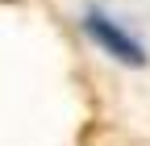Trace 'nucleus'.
<instances>
[{"label": "nucleus", "mask_w": 150, "mask_h": 146, "mask_svg": "<svg viewBox=\"0 0 150 146\" xmlns=\"http://www.w3.org/2000/svg\"><path fill=\"white\" fill-rule=\"evenodd\" d=\"M83 29L92 33V42H96L104 54H112L117 63H125V67H146V50H142L134 38H129L121 25H112L104 13H96V9H92V13L83 17Z\"/></svg>", "instance_id": "f257e3e1"}]
</instances>
